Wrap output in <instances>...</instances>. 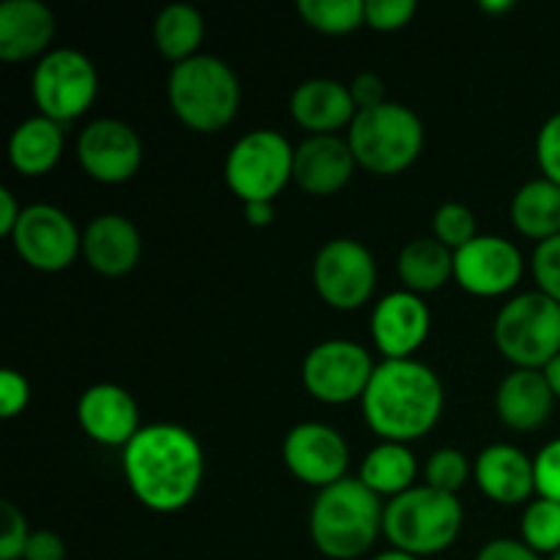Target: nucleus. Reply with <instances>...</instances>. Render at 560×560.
Masks as SVG:
<instances>
[{
    "label": "nucleus",
    "instance_id": "nucleus-15",
    "mask_svg": "<svg viewBox=\"0 0 560 560\" xmlns=\"http://www.w3.org/2000/svg\"><path fill=\"white\" fill-rule=\"evenodd\" d=\"M77 162L98 184H126L142 164V140L126 120L96 118L77 137Z\"/></svg>",
    "mask_w": 560,
    "mask_h": 560
},
{
    "label": "nucleus",
    "instance_id": "nucleus-2",
    "mask_svg": "<svg viewBox=\"0 0 560 560\" xmlns=\"http://www.w3.org/2000/svg\"><path fill=\"white\" fill-rule=\"evenodd\" d=\"M446 392L430 364L419 359H383L361 397L366 427L381 441L410 446L438 427Z\"/></svg>",
    "mask_w": 560,
    "mask_h": 560
},
{
    "label": "nucleus",
    "instance_id": "nucleus-1",
    "mask_svg": "<svg viewBox=\"0 0 560 560\" xmlns=\"http://www.w3.org/2000/svg\"><path fill=\"white\" fill-rule=\"evenodd\" d=\"M124 476L142 506L156 514H175L200 492L206 454L195 432L159 421L142 427L124 448Z\"/></svg>",
    "mask_w": 560,
    "mask_h": 560
},
{
    "label": "nucleus",
    "instance_id": "nucleus-19",
    "mask_svg": "<svg viewBox=\"0 0 560 560\" xmlns=\"http://www.w3.org/2000/svg\"><path fill=\"white\" fill-rule=\"evenodd\" d=\"M474 481L492 503L520 506L536 495L534 457L512 443H492L474 459Z\"/></svg>",
    "mask_w": 560,
    "mask_h": 560
},
{
    "label": "nucleus",
    "instance_id": "nucleus-11",
    "mask_svg": "<svg viewBox=\"0 0 560 560\" xmlns=\"http://www.w3.org/2000/svg\"><path fill=\"white\" fill-rule=\"evenodd\" d=\"M312 284L331 310H361L377 288L375 255L355 238L328 241L312 262Z\"/></svg>",
    "mask_w": 560,
    "mask_h": 560
},
{
    "label": "nucleus",
    "instance_id": "nucleus-10",
    "mask_svg": "<svg viewBox=\"0 0 560 560\" xmlns=\"http://www.w3.org/2000/svg\"><path fill=\"white\" fill-rule=\"evenodd\" d=\"M375 366L364 345L353 339H323L304 355L301 383L323 405L361 402Z\"/></svg>",
    "mask_w": 560,
    "mask_h": 560
},
{
    "label": "nucleus",
    "instance_id": "nucleus-6",
    "mask_svg": "<svg viewBox=\"0 0 560 560\" xmlns=\"http://www.w3.org/2000/svg\"><path fill=\"white\" fill-rule=\"evenodd\" d=\"M348 142L361 170L392 178L413 167L421 156L424 124L408 104L386 102L355 115L348 129Z\"/></svg>",
    "mask_w": 560,
    "mask_h": 560
},
{
    "label": "nucleus",
    "instance_id": "nucleus-4",
    "mask_svg": "<svg viewBox=\"0 0 560 560\" xmlns=\"http://www.w3.org/2000/svg\"><path fill=\"white\" fill-rule=\"evenodd\" d=\"M167 104L186 129L213 135L238 115L241 80L222 58L200 52L170 69Z\"/></svg>",
    "mask_w": 560,
    "mask_h": 560
},
{
    "label": "nucleus",
    "instance_id": "nucleus-33",
    "mask_svg": "<svg viewBox=\"0 0 560 560\" xmlns=\"http://www.w3.org/2000/svg\"><path fill=\"white\" fill-rule=\"evenodd\" d=\"M530 273H534L536 290L560 304V235L536 244L530 255Z\"/></svg>",
    "mask_w": 560,
    "mask_h": 560
},
{
    "label": "nucleus",
    "instance_id": "nucleus-16",
    "mask_svg": "<svg viewBox=\"0 0 560 560\" xmlns=\"http://www.w3.org/2000/svg\"><path fill=\"white\" fill-rule=\"evenodd\" d=\"M370 328L372 342L381 350L383 359H416V350L430 337L432 312L424 295L394 290L375 304Z\"/></svg>",
    "mask_w": 560,
    "mask_h": 560
},
{
    "label": "nucleus",
    "instance_id": "nucleus-47",
    "mask_svg": "<svg viewBox=\"0 0 560 560\" xmlns=\"http://www.w3.org/2000/svg\"><path fill=\"white\" fill-rule=\"evenodd\" d=\"M547 560H560V550H558V552H552V556L547 558Z\"/></svg>",
    "mask_w": 560,
    "mask_h": 560
},
{
    "label": "nucleus",
    "instance_id": "nucleus-41",
    "mask_svg": "<svg viewBox=\"0 0 560 560\" xmlns=\"http://www.w3.org/2000/svg\"><path fill=\"white\" fill-rule=\"evenodd\" d=\"M476 560H545L523 539H492L476 552Z\"/></svg>",
    "mask_w": 560,
    "mask_h": 560
},
{
    "label": "nucleus",
    "instance_id": "nucleus-45",
    "mask_svg": "<svg viewBox=\"0 0 560 560\" xmlns=\"http://www.w3.org/2000/svg\"><path fill=\"white\" fill-rule=\"evenodd\" d=\"M514 0H481L479 9L485 11V14H506V11L514 9Z\"/></svg>",
    "mask_w": 560,
    "mask_h": 560
},
{
    "label": "nucleus",
    "instance_id": "nucleus-39",
    "mask_svg": "<svg viewBox=\"0 0 560 560\" xmlns=\"http://www.w3.org/2000/svg\"><path fill=\"white\" fill-rule=\"evenodd\" d=\"M348 88L359 113H364V109H375L388 102L386 82H383V77L375 74V71H361V74L353 77V82H350Z\"/></svg>",
    "mask_w": 560,
    "mask_h": 560
},
{
    "label": "nucleus",
    "instance_id": "nucleus-44",
    "mask_svg": "<svg viewBox=\"0 0 560 560\" xmlns=\"http://www.w3.org/2000/svg\"><path fill=\"white\" fill-rule=\"evenodd\" d=\"M545 377H547V383H550V388H552V394H556V399L560 402V353L556 355V359L550 361V364L545 366Z\"/></svg>",
    "mask_w": 560,
    "mask_h": 560
},
{
    "label": "nucleus",
    "instance_id": "nucleus-7",
    "mask_svg": "<svg viewBox=\"0 0 560 560\" xmlns=\"http://www.w3.org/2000/svg\"><path fill=\"white\" fill-rule=\"evenodd\" d=\"M492 342L514 370H545L560 353V304L528 290L498 310Z\"/></svg>",
    "mask_w": 560,
    "mask_h": 560
},
{
    "label": "nucleus",
    "instance_id": "nucleus-26",
    "mask_svg": "<svg viewBox=\"0 0 560 560\" xmlns=\"http://www.w3.org/2000/svg\"><path fill=\"white\" fill-rule=\"evenodd\" d=\"M512 224L520 235L536 241H550L560 235V186L547 178L525 180L512 197Z\"/></svg>",
    "mask_w": 560,
    "mask_h": 560
},
{
    "label": "nucleus",
    "instance_id": "nucleus-32",
    "mask_svg": "<svg viewBox=\"0 0 560 560\" xmlns=\"http://www.w3.org/2000/svg\"><path fill=\"white\" fill-rule=\"evenodd\" d=\"M432 235L452 252H459L470 241L479 238L481 233L479 222H476V213L465 202L452 200L438 206V211L432 213Z\"/></svg>",
    "mask_w": 560,
    "mask_h": 560
},
{
    "label": "nucleus",
    "instance_id": "nucleus-22",
    "mask_svg": "<svg viewBox=\"0 0 560 560\" xmlns=\"http://www.w3.org/2000/svg\"><path fill=\"white\" fill-rule=\"evenodd\" d=\"M55 38V14L42 0H5L0 3V58L25 63L49 52Z\"/></svg>",
    "mask_w": 560,
    "mask_h": 560
},
{
    "label": "nucleus",
    "instance_id": "nucleus-17",
    "mask_svg": "<svg viewBox=\"0 0 560 560\" xmlns=\"http://www.w3.org/2000/svg\"><path fill=\"white\" fill-rule=\"evenodd\" d=\"M77 424L93 443L107 448H126L142 430L137 399L115 383H96L80 394Z\"/></svg>",
    "mask_w": 560,
    "mask_h": 560
},
{
    "label": "nucleus",
    "instance_id": "nucleus-25",
    "mask_svg": "<svg viewBox=\"0 0 560 560\" xmlns=\"http://www.w3.org/2000/svg\"><path fill=\"white\" fill-rule=\"evenodd\" d=\"M397 273L402 290L416 295L438 293L454 279V252L443 246L435 235H421L402 246Z\"/></svg>",
    "mask_w": 560,
    "mask_h": 560
},
{
    "label": "nucleus",
    "instance_id": "nucleus-43",
    "mask_svg": "<svg viewBox=\"0 0 560 560\" xmlns=\"http://www.w3.org/2000/svg\"><path fill=\"white\" fill-rule=\"evenodd\" d=\"M244 219L252 228H268L277 219L273 202H244Z\"/></svg>",
    "mask_w": 560,
    "mask_h": 560
},
{
    "label": "nucleus",
    "instance_id": "nucleus-8",
    "mask_svg": "<svg viewBox=\"0 0 560 560\" xmlns=\"http://www.w3.org/2000/svg\"><path fill=\"white\" fill-rule=\"evenodd\" d=\"M295 148L277 129H252L224 159V184L244 202H273L293 180Z\"/></svg>",
    "mask_w": 560,
    "mask_h": 560
},
{
    "label": "nucleus",
    "instance_id": "nucleus-5",
    "mask_svg": "<svg viewBox=\"0 0 560 560\" xmlns=\"http://www.w3.org/2000/svg\"><path fill=\"white\" fill-rule=\"evenodd\" d=\"M463 525L465 512L459 498L427 485H416L413 490L388 501L383 514V536L392 541L394 550L416 558L446 552L459 539Z\"/></svg>",
    "mask_w": 560,
    "mask_h": 560
},
{
    "label": "nucleus",
    "instance_id": "nucleus-42",
    "mask_svg": "<svg viewBox=\"0 0 560 560\" xmlns=\"http://www.w3.org/2000/svg\"><path fill=\"white\" fill-rule=\"evenodd\" d=\"M22 217V206L11 189H0V235L11 238L16 222Z\"/></svg>",
    "mask_w": 560,
    "mask_h": 560
},
{
    "label": "nucleus",
    "instance_id": "nucleus-28",
    "mask_svg": "<svg viewBox=\"0 0 560 560\" xmlns=\"http://www.w3.org/2000/svg\"><path fill=\"white\" fill-rule=\"evenodd\" d=\"M202 38H206V20L189 3L164 5L153 20V44H156L159 55L173 66L200 55Z\"/></svg>",
    "mask_w": 560,
    "mask_h": 560
},
{
    "label": "nucleus",
    "instance_id": "nucleus-30",
    "mask_svg": "<svg viewBox=\"0 0 560 560\" xmlns=\"http://www.w3.org/2000/svg\"><path fill=\"white\" fill-rule=\"evenodd\" d=\"M520 539L539 552L541 558H550L560 550V503L550 498H534L525 506L520 520Z\"/></svg>",
    "mask_w": 560,
    "mask_h": 560
},
{
    "label": "nucleus",
    "instance_id": "nucleus-38",
    "mask_svg": "<svg viewBox=\"0 0 560 560\" xmlns=\"http://www.w3.org/2000/svg\"><path fill=\"white\" fill-rule=\"evenodd\" d=\"M31 402V383L22 372L3 370L0 372V416L14 419Z\"/></svg>",
    "mask_w": 560,
    "mask_h": 560
},
{
    "label": "nucleus",
    "instance_id": "nucleus-12",
    "mask_svg": "<svg viewBox=\"0 0 560 560\" xmlns=\"http://www.w3.org/2000/svg\"><path fill=\"white\" fill-rule=\"evenodd\" d=\"M9 241L20 260L42 273L66 271L82 255V230L63 208L49 202L22 208Z\"/></svg>",
    "mask_w": 560,
    "mask_h": 560
},
{
    "label": "nucleus",
    "instance_id": "nucleus-24",
    "mask_svg": "<svg viewBox=\"0 0 560 560\" xmlns=\"http://www.w3.org/2000/svg\"><path fill=\"white\" fill-rule=\"evenodd\" d=\"M66 148L63 126L44 115L25 118L9 137V162L11 167L27 178L47 175L60 162Z\"/></svg>",
    "mask_w": 560,
    "mask_h": 560
},
{
    "label": "nucleus",
    "instance_id": "nucleus-27",
    "mask_svg": "<svg viewBox=\"0 0 560 560\" xmlns=\"http://www.w3.org/2000/svg\"><path fill=\"white\" fill-rule=\"evenodd\" d=\"M416 476H419L416 454L405 443L392 441H381L375 448H370L359 468L361 485L370 487L377 498H388V501L413 490Z\"/></svg>",
    "mask_w": 560,
    "mask_h": 560
},
{
    "label": "nucleus",
    "instance_id": "nucleus-36",
    "mask_svg": "<svg viewBox=\"0 0 560 560\" xmlns=\"http://www.w3.org/2000/svg\"><path fill=\"white\" fill-rule=\"evenodd\" d=\"M536 162L541 178L560 186V113L550 115L536 135Z\"/></svg>",
    "mask_w": 560,
    "mask_h": 560
},
{
    "label": "nucleus",
    "instance_id": "nucleus-34",
    "mask_svg": "<svg viewBox=\"0 0 560 560\" xmlns=\"http://www.w3.org/2000/svg\"><path fill=\"white\" fill-rule=\"evenodd\" d=\"M416 11V0H366V25L377 33L402 31L410 25Z\"/></svg>",
    "mask_w": 560,
    "mask_h": 560
},
{
    "label": "nucleus",
    "instance_id": "nucleus-21",
    "mask_svg": "<svg viewBox=\"0 0 560 560\" xmlns=\"http://www.w3.org/2000/svg\"><path fill=\"white\" fill-rule=\"evenodd\" d=\"M290 115L310 135H337L350 129L359 109L345 82L331 77H312L301 82L290 96Z\"/></svg>",
    "mask_w": 560,
    "mask_h": 560
},
{
    "label": "nucleus",
    "instance_id": "nucleus-46",
    "mask_svg": "<svg viewBox=\"0 0 560 560\" xmlns=\"http://www.w3.org/2000/svg\"><path fill=\"white\" fill-rule=\"evenodd\" d=\"M372 560H421V558H416V556H408V552H402V550H386V552H377L375 558Z\"/></svg>",
    "mask_w": 560,
    "mask_h": 560
},
{
    "label": "nucleus",
    "instance_id": "nucleus-3",
    "mask_svg": "<svg viewBox=\"0 0 560 560\" xmlns=\"http://www.w3.org/2000/svg\"><path fill=\"white\" fill-rule=\"evenodd\" d=\"M386 503L359 476L317 492L310 512V539L328 560H355L375 547L383 534Z\"/></svg>",
    "mask_w": 560,
    "mask_h": 560
},
{
    "label": "nucleus",
    "instance_id": "nucleus-31",
    "mask_svg": "<svg viewBox=\"0 0 560 560\" xmlns=\"http://www.w3.org/2000/svg\"><path fill=\"white\" fill-rule=\"evenodd\" d=\"M474 476V463L459 448L443 446L430 454L424 465V485L446 495H457Z\"/></svg>",
    "mask_w": 560,
    "mask_h": 560
},
{
    "label": "nucleus",
    "instance_id": "nucleus-9",
    "mask_svg": "<svg viewBox=\"0 0 560 560\" xmlns=\"http://www.w3.org/2000/svg\"><path fill=\"white\" fill-rule=\"evenodd\" d=\"M31 96L38 115L55 124H71L93 107L98 96V71L74 47L49 49L31 74Z\"/></svg>",
    "mask_w": 560,
    "mask_h": 560
},
{
    "label": "nucleus",
    "instance_id": "nucleus-35",
    "mask_svg": "<svg viewBox=\"0 0 560 560\" xmlns=\"http://www.w3.org/2000/svg\"><path fill=\"white\" fill-rule=\"evenodd\" d=\"M0 517H3V534H0V560H22L27 539H31V525L16 503H0Z\"/></svg>",
    "mask_w": 560,
    "mask_h": 560
},
{
    "label": "nucleus",
    "instance_id": "nucleus-13",
    "mask_svg": "<svg viewBox=\"0 0 560 560\" xmlns=\"http://www.w3.org/2000/svg\"><path fill=\"white\" fill-rule=\"evenodd\" d=\"M284 468L317 492L348 479L350 446L339 430L323 421H301L282 441Z\"/></svg>",
    "mask_w": 560,
    "mask_h": 560
},
{
    "label": "nucleus",
    "instance_id": "nucleus-37",
    "mask_svg": "<svg viewBox=\"0 0 560 560\" xmlns=\"http://www.w3.org/2000/svg\"><path fill=\"white\" fill-rule=\"evenodd\" d=\"M536 495L560 503V438L545 443L534 457Z\"/></svg>",
    "mask_w": 560,
    "mask_h": 560
},
{
    "label": "nucleus",
    "instance_id": "nucleus-18",
    "mask_svg": "<svg viewBox=\"0 0 560 560\" xmlns=\"http://www.w3.org/2000/svg\"><path fill=\"white\" fill-rule=\"evenodd\" d=\"M359 162L350 151L348 137L310 135L295 145L293 184L315 197H328L342 191L353 180Z\"/></svg>",
    "mask_w": 560,
    "mask_h": 560
},
{
    "label": "nucleus",
    "instance_id": "nucleus-14",
    "mask_svg": "<svg viewBox=\"0 0 560 560\" xmlns=\"http://www.w3.org/2000/svg\"><path fill=\"white\" fill-rule=\"evenodd\" d=\"M525 273V257L514 241L481 233L459 252H454V282L479 299L509 295Z\"/></svg>",
    "mask_w": 560,
    "mask_h": 560
},
{
    "label": "nucleus",
    "instance_id": "nucleus-20",
    "mask_svg": "<svg viewBox=\"0 0 560 560\" xmlns=\"http://www.w3.org/2000/svg\"><path fill=\"white\" fill-rule=\"evenodd\" d=\"M82 257L102 277H126L142 257L140 230L124 213H98L82 230Z\"/></svg>",
    "mask_w": 560,
    "mask_h": 560
},
{
    "label": "nucleus",
    "instance_id": "nucleus-40",
    "mask_svg": "<svg viewBox=\"0 0 560 560\" xmlns=\"http://www.w3.org/2000/svg\"><path fill=\"white\" fill-rule=\"evenodd\" d=\"M22 560H66V541L49 528L33 530Z\"/></svg>",
    "mask_w": 560,
    "mask_h": 560
},
{
    "label": "nucleus",
    "instance_id": "nucleus-23",
    "mask_svg": "<svg viewBox=\"0 0 560 560\" xmlns=\"http://www.w3.org/2000/svg\"><path fill=\"white\" fill-rule=\"evenodd\" d=\"M556 394L541 370H512L495 392V413L512 432H536L550 421Z\"/></svg>",
    "mask_w": 560,
    "mask_h": 560
},
{
    "label": "nucleus",
    "instance_id": "nucleus-29",
    "mask_svg": "<svg viewBox=\"0 0 560 560\" xmlns=\"http://www.w3.org/2000/svg\"><path fill=\"white\" fill-rule=\"evenodd\" d=\"M295 9L323 36H348L366 25V0H299Z\"/></svg>",
    "mask_w": 560,
    "mask_h": 560
}]
</instances>
